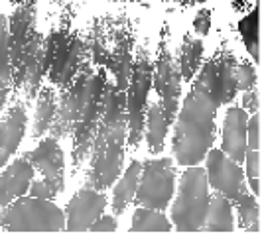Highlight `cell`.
<instances>
[{
    "label": "cell",
    "mask_w": 262,
    "mask_h": 234,
    "mask_svg": "<svg viewBox=\"0 0 262 234\" xmlns=\"http://www.w3.org/2000/svg\"><path fill=\"white\" fill-rule=\"evenodd\" d=\"M152 83L160 95L162 110L171 124V120L176 118V112H178L180 95H182V75L166 48L160 50L156 61V75H152Z\"/></svg>",
    "instance_id": "obj_12"
},
{
    "label": "cell",
    "mask_w": 262,
    "mask_h": 234,
    "mask_svg": "<svg viewBox=\"0 0 262 234\" xmlns=\"http://www.w3.org/2000/svg\"><path fill=\"white\" fill-rule=\"evenodd\" d=\"M233 230H235L233 205L227 197L215 193L213 197H209V205H207L201 232H233Z\"/></svg>",
    "instance_id": "obj_17"
},
{
    "label": "cell",
    "mask_w": 262,
    "mask_h": 234,
    "mask_svg": "<svg viewBox=\"0 0 262 234\" xmlns=\"http://www.w3.org/2000/svg\"><path fill=\"white\" fill-rule=\"evenodd\" d=\"M91 232H115L117 230V219L115 217H99L97 221L89 226Z\"/></svg>",
    "instance_id": "obj_30"
},
{
    "label": "cell",
    "mask_w": 262,
    "mask_h": 234,
    "mask_svg": "<svg viewBox=\"0 0 262 234\" xmlns=\"http://www.w3.org/2000/svg\"><path fill=\"white\" fill-rule=\"evenodd\" d=\"M146 142L150 154H160L164 150L166 134H168V118L162 110L160 103H150L146 106Z\"/></svg>",
    "instance_id": "obj_18"
},
{
    "label": "cell",
    "mask_w": 262,
    "mask_h": 234,
    "mask_svg": "<svg viewBox=\"0 0 262 234\" xmlns=\"http://www.w3.org/2000/svg\"><path fill=\"white\" fill-rule=\"evenodd\" d=\"M221 106L215 59L205 63L185 95L173 132V157L180 166H197L215 142V114Z\"/></svg>",
    "instance_id": "obj_1"
},
{
    "label": "cell",
    "mask_w": 262,
    "mask_h": 234,
    "mask_svg": "<svg viewBox=\"0 0 262 234\" xmlns=\"http://www.w3.org/2000/svg\"><path fill=\"white\" fill-rule=\"evenodd\" d=\"M171 222L166 219V215L156 208L140 207L132 215L130 232H170Z\"/></svg>",
    "instance_id": "obj_22"
},
{
    "label": "cell",
    "mask_w": 262,
    "mask_h": 234,
    "mask_svg": "<svg viewBox=\"0 0 262 234\" xmlns=\"http://www.w3.org/2000/svg\"><path fill=\"white\" fill-rule=\"evenodd\" d=\"M243 104H245V108H249V112H256L258 110V92L247 91V95L243 97Z\"/></svg>",
    "instance_id": "obj_32"
},
{
    "label": "cell",
    "mask_w": 262,
    "mask_h": 234,
    "mask_svg": "<svg viewBox=\"0 0 262 234\" xmlns=\"http://www.w3.org/2000/svg\"><path fill=\"white\" fill-rule=\"evenodd\" d=\"M24 130H26V110L22 104H14L12 108H8L6 116L0 120V169L8 163V159L18 150Z\"/></svg>",
    "instance_id": "obj_16"
},
{
    "label": "cell",
    "mask_w": 262,
    "mask_h": 234,
    "mask_svg": "<svg viewBox=\"0 0 262 234\" xmlns=\"http://www.w3.org/2000/svg\"><path fill=\"white\" fill-rule=\"evenodd\" d=\"M83 45L79 39L67 41L63 34L55 32L46 41V73L50 75L53 85L67 87L73 77L81 61Z\"/></svg>",
    "instance_id": "obj_9"
},
{
    "label": "cell",
    "mask_w": 262,
    "mask_h": 234,
    "mask_svg": "<svg viewBox=\"0 0 262 234\" xmlns=\"http://www.w3.org/2000/svg\"><path fill=\"white\" fill-rule=\"evenodd\" d=\"M205 159H207V169H205L207 183L217 193H221L231 203H235L236 199L247 191L245 171L241 169V163L227 157L217 148H211L205 154Z\"/></svg>",
    "instance_id": "obj_11"
},
{
    "label": "cell",
    "mask_w": 262,
    "mask_h": 234,
    "mask_svg": "<svg viewBox=\"0 0 262 234\" xmlns=\"http://www.w3.org/2000/svg\"><path fill=\"white\" fill-rule=\"evenodd\" d=\"M106 208V197L97 189H81L69 201L66 210L67 232H87L89 226L97 221Z\"/></svg>",
    "instance_id": "obj_13"
},
{
    "label": "cell",
    "mask_w": 262,
    "mask_h": 234,
    "mask_svg": "<svg viewBox=\"0 0 262 234\" xmlns=\"http://www.w3.org/2000/svg\"><path fill=\"white\" fill-rule=\"evenodd\" d=\"M91 77V73L85 71V73L77 75V79L73 77V81L69 83V89L61 99V106L55 110V118L50 126L52 138H66L67 134H73L79 118L87 106V101H89Z\"/></svg>",
    "instance_id": "obj_10"
},
{
    "label": "cell",
    "mask_w": 262,
    "mask_h": 234,
    "mask_svg": "<svg viewBox=\"0 0 262 234\" xmlns=\"http://www.w3.org/2000/svg\"><path fill=\"white\" fill-rule=\"evenodd\" d=\"M235 79H236V91H252L256 85V73L254 67L250 63H236L235 69Z\"/></svg>",
    "instance_id": "obj_28"
},
{
    "label": "cell",
    "mask_w": 262,
    "mask_h": 234,
    "mask_svg": "<svg viewBox=\"0 0 262 234\" xmlns=\"http://www.w3.org/2000/svg\"><path fill=\"white\" fill-rule=\"evenodd\" d=\"M215 65H217V91L221 104H229L236 97V59L233 53L225 52L219 57H215Z\"/></svg>",
    "instance_id": "obj_20"
},
{
    "label": "cell",
    "mask_w": 262,
    "mask_h": 234,
    "mask_svg": "<svg viewBox=\"0 0 262 234\" xmlns=\"http://www.w3.org/2000/svg\"><path fill=\"white\" fill-rule=\"evenodd\" d=\"M36 175L34 166L26 157L12 161V166L0 173V208L12 203L14 199L26 195L30 189V183Z\"/></svg>",
    "instance_id": "obj_15"
},
{
    "label": "cell",
    "mask_w": 262,
    "mask_h": 234,
    "mask_svg": "<svg viewBox=\"0 0 262 234\" xmlns=\"http://www.w3.org/2000/svg\"><path fill=\"white\" fill-rule=\"evenodd\" d=\"M182 2H185V0H182ZM187 2H203V0H187Z\"/></svg>",
    "instance_id": "obj_33"
},
{
    "label": "cell",
    "mask_w": 262,
    "mask_h": 234,
    "mask_svg": "<svg viewBox=\"0 0 262 234\" xmlns=\"http://www.w3.org/2000/svg\"><path fill=\"white\" fill-rule=\"evenodd\" d=\"M260 148V116L247 120V150H258Z\"/></svg>",
    "instance_id": "obj_29"
},
{
    "label": "cell",
    "mask_w": 262,
    "mask_h": 234,
    "mask_svg": "<svg viewBox=\"0 0 262 234\" xmlns=\"http://www.w3.org/2000/svg\"><path fill=\"white\" fill-rule=\"evenodd\" d=\"M201 55H203V43H201V39L184 38L182 52H180V63H178L182 79L191 81V79L195 77L199 63H201Z\"/></svg>",
    "instance_id": "obj_24"
},
{
    "label": "cell",
    "mask_w": 262,
    "mask_h": 234,
    "mask_svg": "<svg viewBox=\"0 0 262 234\" xmlns=\"http://www.w3.org/2000/svg\"><path fill=\"white\" fill-rule=\"evenodd\" d=\"M0 226L8 232H63L66 213L52 199L22 195L0 208Z\"/></svg>",
    "instance_id": "obj_3"
},
{
    "label": "cell",
    "mask_w": 262,
    "mask_h": 234,
    "mask_svg": "<svg viewBox=\"0 0 262 234\" xmlns=\"http://www.w3.org/2000/svg\"><path fill=\"white\" fill-rule=\"evenodd\" d=\"M128 134L126 122V95L113 85H105L103 114L93 138V159L87 175L89 187L101 191L111 187L118 179L122 159H124V142Z\"/></svg>",
    "instance_id": "obj_2"
},
{
    "label": "cell",
    "mask_w": 262,
    "mask_h": 234,
    "mask_svg": "<svg viewBox=\"0 0 262 234\" xmlns=\"http://www.w3.org/2000/svg\"><path fill=\"white\" fill-rule=\"evenodd\" d=\"M193 30L199 36H207L211 30V12L209 10H201L193 20Z\"/></svg>",
    "instance_id": "obj_31"
},
{
    "label": "cell",
    "mask_w": 262,
    "mask_h": 234,
    "mask_svg": "<svg viewBox=\"0 0 262 234\" xmlns=\"http://www.w3.org/2000/svg\"><path fill=\"white\" fill-rule=\"evenodd\" d=\"M247 161V177H249L250 189L254 195L260 193V152L258 150H247L245 154V159Z\"/></svg>",
    "instance_id": "obj_27"
},
{
    "label": "cell",
    "mask_w": 262,
    "mask_h": 234,
    "mask_svg": "<svg viewBox=\"0 0 262 234\" xmlns=\"http://www.w3.org/2000/svg\"><path fill=\"white\" fill-rule=\"evenodd\" d=\"M247 110L241 106H231L225 114L221 152L236 163H243L247 154Z\"/></svg>",
    "instance_id": "obj_14"
},
{
    "label": "cell",
    "mask_w": 262,
    "mask_h": 234,
    "mask_svg": "<svg viewBox=\"0 0 262 234\" xmlns=\"http://www.w3.org/2000/svg\"><path fill=\"white\" fill-rule=\"evenodd\" d=\"M152 75L154 67L150 63L148 55L140 57L130 71L128 81V95H126V122H128V142L132 148H136L142 140L144 132V116L148 106V92L152 87Z\"/></svg>",
    "instance_id": "obj_7"
},
{
    "label": "cell",
    "mask_w": 262,
    "mask_h": 234,
    "mask_svg": "<svg viewBox=\"0 0 262 234\" xmlns=\"http://www.w3.org/2000/svg\"><path fill=\"white\" fill-rule=\"evenodd\" d=\"M140 169H142L140 161H132L128 169L122 173V177L115 185V191H113V210H115V215H122L126 210V207L130 205V201L134 199L136 187H138V177H140Z\"/></svg>",
    "instance_id": "obj_19"
},
{
    "label": "cell",
    "mask_w": 262,
    "mask_h": 234,
    "mask_svg": "<svg viewBox=\"0 0 262 234\" xmlns=\"http://www.w3.org/2000/svg\"><path fill=\"white\" fill-rule=\"evenodd\" d=\"M209 183L205 169L189 166L180 179L178 197L171 207V221L178 232H199L209 205Z\"/></svg>",
    "instance_id": "obj_4"
},
{
    "label": "cell",
    "mask_w": 262,
    "mask_h": 234,
    "mask_svg": "<svg viewBox=\"0 0 262 234\" xmlns=\"http://www.w3.org/2000/svg\"><path fill=\"white\" fill-rule=\"evenodd\" d=\"M105 71H99L91 77L89 101L73 130V168H79L91 150L93 138L103 114V99H105Z\"/></svg>",
    "instance_id": "obj_8"
},
{
    "label": "cell",
    "mask_w": 262,
    "mask_h": 234,
    "mask_svg": "<svg viewBox=\"0 0 262 234\" xmlns=\"http://www.w3.org/2000/svg\"><path fill=\"white\" fill-rule=\"evenodd\" d=\"M140 183L136 187V203L140 207L164 210L170 207L176 191V168L170 157L148 159L140 169Z\"/></svg>",
    "instance_id": "obj_6"
},
{
    "label": "cell",
    "mask_w": 262,
    "mask_h": 234,
    "mask_svg": "<svg viewBox=\"0 0 262 234\" xmlns=\"http://www.w3.org/2000/svg\"><path fill=\"white\" fill-rule=\"evenodd\" d=\"M238 30H241V38H243L245 48L254 57V61H258L260 59V52H258V48H260V41H258V8H254V12L241 20Z\"/></svg>",
    "instance_id": "obj_26"
},
{
    "label": "cell",
    "mask_w": 262,
    "mask_h": 234,
    "mask_svg": "<svg viewBox=\"0 0 262 234\" xmlns=\"http://www.w3.org/2000/svg\"><path fill=\"white\" fill-rule=\"evenodd\" d=\"M34 169L41 173V181L30 183V195L41 199H55L66 189V157L55 138H46L32 152L24 154Z\"/></svg>",
    "instance_id": "obj_5"
},
{
    "label": "cell",
    "mask_w": 262,
    "mask_h": 234,
    "mask_svg": "<svg viewBox=\"0 0 262 234\" xmlns=\"http://www.w3.org/2000/svg\"><path fill=\"white\" fill-rule=\"evenodd\" d=\"M55 110H57L55 92H53V89H43L39 92L38 104H36V116H34V128H32L34 138H41L50 130L53 118H55Z\"/></svg>",
    "instance_id": "obj_21"
},
{
    "label": "cell",
    "mask_w": 262,
    "mask_h": 234,
    "mask_svg": "<svg viewBox=\"0 0 262 234\" xmlns=\"http://www.w3.org/2000/svg\"><path fill=\"white\" fill-rule=\"evenodd\" d=\"M235 205L238 219H241V226L249 232H260V207H258L256 199L250 195L249 191H245L235 201Z\"/></svg>",
    "instance_id": "obj_25"
},
{
    "label": "cell",
    "mask_w": 262,
    "mask_h": 234,
    "mask_svg": "<svg viewBox=\"0 0 262 234\" xmlns=\"http://www.w3.org/2000/svg\"><path fill=\"white\" fill-rule=\"evenodd\" d=\"M10 89H12V67L8 55V28H6V18L0 14V110L6 104Z\"/></svg>",
    "instance_id": "obj_23"
}]
</instances>
